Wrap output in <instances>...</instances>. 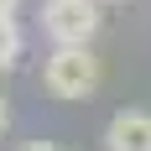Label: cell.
I'll list each match as a JSON object with an SVG mask.
<instances>
[{
    "mask_svg": "<svg viewBox=\"0 0 151 151\" xmlns=\"http://www.w3.org/2000/svg\"><path fill=\"white\" fill-rule=\"evenodd\" d=\"M99 58H94L89 47H52L42 63V83L52 99H89L99 89Z\"/></svg>",
    "mask_w": 151,
    "mask_h": 151,
    "instance_id": "obj_1",
    "label": "cell"
},
{
    "mask_svg": "<svg viewBox=\"0 0 151 151\" xmlns=\"http://www.w3.org/2000/svg\"><path fill=\"white\" fill-rule=\"evenodd\" d=\"M99 0H47L42 11V31L58 47H89L99 37Z\"/></svg>",
    "mask_w": 151,
    "mask_h": 151,
    "instance_id": "obj_2",
    "label": "cell"
},
{
    "mask_svg": "<svg viewBox=\"0 0 151 151\" xmlns=\"http://www.w3.org/2000/svg\"><path fill=\"white\" fill-rule=\"evenodd\" d=\"M109 151H151V115L146 109H120L104 130Z\"/></svg>",
    "mask_w": 151,
    "mask_h": 151,
    "instance_id": "obj_3",
    "label": "cell"
},
{
    "mask_svg": "<svg viewBox=\"0 0 151 151\" xmlns=\"http://www.w3.org/2000/svg\"><path fill=\"white\" fill-rule=\"evenodd\" d=\"M16 58H21V26L11 11H0V73L16 68Z\"/></svg>",
    "mask_w": 151,
    "mask_h": 151,
    "instance_id": "obj_4",
    "label": "cell"
},
{
    "mask_svg": "<svg viewBox=\"0 0 151 151\" xmlns=\"http://www.w3.org/2000/svg\"><path fill=\"white\" fill-rule=\"evenodd\" d=\"M21 151H63V146H52V141H26Z\"/></svg>",
    "mask_w": 151,
    "mask_h": 151,
    "instance_id": "obj_5",
    "label": "cell"
},
{
    "mask_svg": "<svg viewBox=\"0 0 151 151\" xmlns=\"http://www.w3.org/2000/svg\"><path fill=\"white\" fill-rule=\"evenodd\" d=\"M5 120H11V109H5V99H0V130H5Z\"/></svg>",
    "mask_w": 151,
    "mask_h": 151,
    "instance_id": "obj_6",
    "label": "cell"
},
{
    "mask_svg": "<svg viewBox=\"0 0 151 151\" xmlns=\"http://www.w3.org/2000/svg\"><path fill=\"white\" fill-rule=\"evenodd\" d=\"M16 5H21V0H0V11H11V16H16Z\"/></svg>",
    "mask_w": 151,
    "mask_h": 151,
    "instance_id": "obj_7",
    "label": "cell"
},
{
    "mask_svg": "<svg viewBox=\"0 0 151 151\" xmlns=\"http://www.w3.org/2000/svg\"><path fill=\"white\" fill-rule=\"evenodd\" d=\"M99 5H125V0H99Z\"/></svg>",
    "mask_w": 151,
    "mask_h": 151,
    "instance_id": "obj_8",
    "label": "cell"
}]
</instances>
